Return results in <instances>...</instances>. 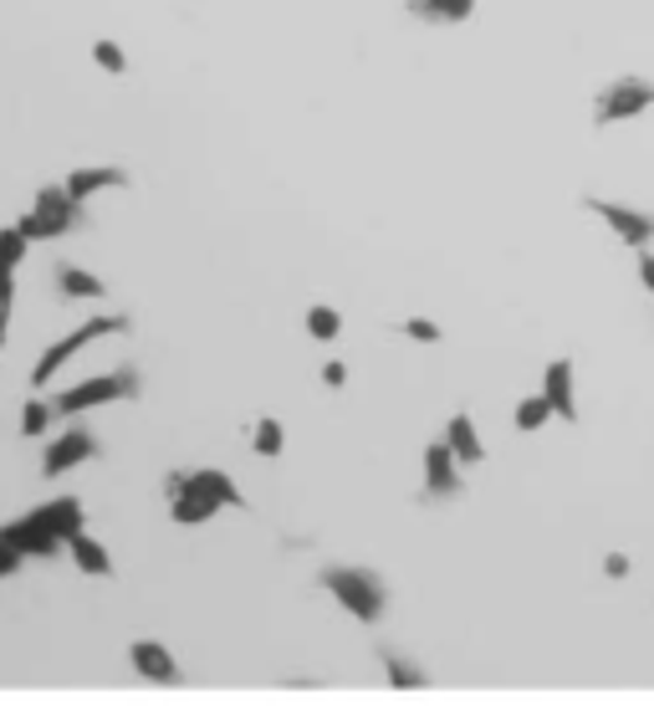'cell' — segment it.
<instances>
[{"instance_id": "32", "label": "cell", "mask_w": 654, "mask_h": 711, "mask_svg": "<svg viewBox=\"0 0 654 711\" xmlns=\"http://www.w3.org/2000/svg\"><path fill=\"white\" fill-rule=\"evenodd\" d=\"M604 574L608 578H629V559H624V553H608V559H604Z\"/></svg>"}, {"instance_id": "33", "label": "cell", "mask_w": 654, "mask_h": 711, "mask_svg": "<svg viewBox=\"0 0 654 711\" xmlns=\"http://www.w3.org/2000/svg\"><path fill=\"white\" fill-rule=\"evenodd\" d=\"M5 322H11V312H0V348H5Z\"/></svg>"}, {"instance_id": "20", "label": "cell", "mask_w": 654, "mask_h": 711, "mask_svg": "<svg viewBox=\"0 0 654 711\" xmlns=\"http://www.w3.org/2000/svg\"><path fill=\"white\" fill-rule=\"evenodd\" d=\"M511 425H517V436H538L542 425H553V405H547V394H527V400H517Z\"/></svg>"}, {"instance_id": "5", "label": "cell", "mask_w": 654, "mask_h": 711, "mask_svg": "<svg viewBox=\"0 0 654 711\" xmlns=\"http://www.w3.org/2000/svg\"><path fill=\"white\" fill-rule=\"evenodd\" d=\"M650 108H654V83L650 77L624 72V77H614V83L599 87V98H593V128H614V123L644 119Z\"/></svg>"}, {"instance_id": "13", "label": "cell", "mask_w": 654, "mask_h": 711, "mask_svg": "<svg viewBox=\"0 0 654 711\" xmlns=\"http://www.w3.org/2000/svg\"><path fill=\"white\" fill-rule=\"evenodd\" d=\"M57 292L67 297V303H102L108 297V282H102L98 271L77 267V261H57Z\"/></svg>"}, {"instance_id": "16", "label": "cell", "mask_w": 654, "mask_h": 711, "mask_svg": "<svg viewBox=\"0 0 654 711\" xmlns=\"http://www.w3.org/2000/svg\"><path fill=\"white\" fill-rule=\"evenodd\" d=\"M404 11L420 26H460V21L476 16V0H409Z\"/></svg>"}, {"instance_id": "18", "label": "cell", "mask_w": 654, "mask_h": 711, "mask_svg": "<svg viewBox=\"0 0 654 711\" xmlns=\"http://www.w3.org/2000/svg\"><path fill=\"white\" fill-rule=\"evenodd\" d=\"M67 559L83 568L87 578H108L113 574V553H108V542H98L92 532H77V538H67Z\"/></svg>"}, {"instance_id": "2", "label": "cell", "mask_w": 654, "mask_h": 711, "mask_svg": "<svg viewBox=\"0 0 654 711\" xmlns=\"http://www.w3.org/2000/svg\"><path fill=\"white\" fill-rule=\"evenodd\" d=\"M144 394V373L134 364H118L108 373H92L83 384H72V390L51 394V409H57V420H77L87 409H102V405H123V400H138Z\"/></svg>"}, {"instance_id": "26", "label": "cell", "mask_w": 654, "mask_h": 711, "mask_svg": "<svg viewBox=\"0 0 654 711\" xmlns=\"http://www.w3.org/2000/svg\"><path fill=\"white\" fill-rule=\"evenodd\" d=\"M399 333L409 343H424V348H435L440 339H445V333H440V322H430V318H404L399 322Z\"/></svg>"}, {"instance_id": "17", "label": "cell", "mask_w": 654, "mask_h": 711, "mask_svg": "<svg viewBox=\"0 0 654 711\" xmlns=\"http://www.w3.org/2000/svg\"><path fill=\"white\" fill-rule=\"evenodd\" d=\"M445 441H451V451L460 456V466H481V461H486L481 430H476V420H470L466 409H455V415H451V425H445Z\"/></svg>"}, {"instance_id": "6", "label": "cell", "mask_w": 654, "mask_h": 711, "mask_svg": "<svg viewBox=\"0 0 654 711\" xmlns=\"http://www.w3.org/2000/svg\"><path fill=\"white\" fill-rule=\"evenodd\" d=\"M200 497L205 507H235V512H246V497H240V487H235L225 471H215V466H205V471H169L164 481V497Z\"/></svg>"}, {"instance_id": "14", "label": "cell", "mask_w": 654, "mask_h": 711, "mask_svg": "<svg viewBox=\"0 0 654 711\" xmlns=\"http://www.w3.org/2000/svg\"><path fill=\"white\" fill-rule=\"evenodd\" d=\"M62 185H67L72 200H92V195H102V189L128 185V170H118V164H87V170H72Z\"/></svg>"}, {"instance_id": "29", "label": "cell", "mask_w": 654, "mask_h": 711, "mask_svg": "<svg viewBox=\"0 0 654 711\" xmlns=\"http://www.w3.org/2000/svg\"><path fill=\"white\" fill-rule=\"evenodd\" d=\"M322 384H328V390H343V384H348V364H343V358H328V364H322Z\"/></svg>"}, {"instance_id": "30", "label": "cell", "mask_w": 654, "mask_h": 711, "mask_svg": "<svg viewBox=\"0 0 654 711\" xmlns=\"http://www.w3.org/2000/svg\"><path fill=\"white\" fill-rule=\"evenodd\" d=\"M21 568V553L16 548H5V542H0V578H11Z\"/></svg>"}, {"instance_id": "22", "label": "cell", "mask_w": 654, "mask_h": 711, "mask_svg": "<svg viewBox=\"0 0 654 711\" xmlns=\"http://www.w3.org/2000/svg\"><path fill=\"white\" fill-rule=\"evenodd\" d=\"M51 425H57V409H51V400H26V405H21V436H26V441L47 436Z\"/></svg>"}, {"instance_id": "10", "label": "cell", "mask_w": 654, "mask_h": 711, "mask_svg": "<svg viewBox=\"0 0 654 711\" xmlns=\"http://www.w3.org/2000/svg\"><path fill=\"white\" fill-rule=\"evenodd\" d=\"M0 542H5V548H16L21 559H57V553L67 548V542L57 538V532H51L36 512H26V517H16V523L0 527Z\"/></svg>"}, {"instance_id": "8", "label": "cell", "mask_w": 654, "mask_h": 711, "mask_svg": "<svg viewBox=\"0 0 654 711\" xmlns=\"http://www.w3.org/2000/svg\"><path fill=\"white\" fill-rule=\"evenodd\" d=\"M98 436L87 430V425H72L62 436H51L47 451H41V476H67L72 466H87V461H98Z\"/></svg>"}, {"instance_id": "19", "label": "cell", "mask_w": 654, "mask_h": 711, "mask_svg": "<svg viewBox=\"0 0 654 711\" xmlns=\"http://www.w3.org/2000/svg\"><path fill=\"white\" fill-rule=\"evenodd\" d=\"M379 665H384L388 686H399V691H420V686H430V671H424L420 661L399 655V650H388V645H379Z\"/></svg>"}, {"instance_id": "21", "label": "cell", "mask_w": 654, "mask_h": 711, "mask_svg": "<svg viewBox=\"0 0 654 711\" xmlns=\"http://www.w3.org/2000/svg\"><path fill=\"white\" fill-rule=\"evenodd\" d=\"M307 339L312 343H337V333H343V312L337 307H328V303H318V307H307Z\"/></svg>"}, {"instance_id": "28", "label": "cell", "mask_w": 654, "mask_h": 711, "mask_svg": "<svg viewBox=\"0 0 654 711\" xmlns=\"http://www.w3.org/2000/svg\"><path fill=\"white\" fill-rule=\"evenodd\" d=\"M16 271L21 267H11V261L0 256V307H5V312H11V303H16Z\"/></svg>"}, {"instance_id": "3", "label": "cell", "mask_w": 654, "mask_h": 711, "mask_svg": "<svg viewBox=\"0 0 654 711\" xmlns=\"http://www.w3.org/2000/svg\"><path fill=\"white\" fill-rule=\"evenodd\" d=\"M113 333H134V318H128V312H98V318L77 322L72 333H62L57 343H47V354L36 358V369H32V390H47L51 379L62 373V364H72V358L83 354L87 343L113 339Z\"/></svg>"}, {"instance_id": "23", "label": "cell", "mask_w": 654, "mask_h": 711, "mask_svg": "<svg viewBox=\"0 0 654 711\" xmlns=\"http://www.w3.org/2000/svg\"><path fill=\"white\" fill-rule=\"evenodd\" d=\"M169 517H174L180 527H200V523L215 517V507H205L200 497H185V491H180V497H169Z\"/></svg>"}, {"instance_id": "25", "label": "cell", "mask_w": 654, "mask_h": 711, "mask_svg": "<svg viewBox=\"0 0 654 711\" xmlns=\"http://www.w3.org/2000/svg\"><path fill=\"white\" fill-rule=\"evenodd\" d=\"M92 62H98L108 77H123V72H128V51L118 47V41H108V36H98V41H92Z\"/></svg>"}, {"instance_id": "24", "label": "cell", "mask_w": 654, "mask_h": 711, "mask_svg": "<svg viewBox=\"0 0 654 711\" xmlns=\"http://www.w3.org/2000/svg\"><path fill=\"white\" fill-rule=\"evenodd\" d=\"M282 445H286L282 420H256V430H251V451H256V456L276 461V456H282Z\"/></svg>"}, {"instance_id": "31", "label": "cell", "mask_w": 654, "mask_h": 711, "mask_svg": "<svg viewBox=\"0 0 654 711\" xmlns=\"http://www.w3.org/2000/svg\"><path fill=\"white\" fill-rule=\"evenodd\" d=\"M639 282H644V287L654 292V252H650V246L639 252Z\"/></svg>"}, {"instance_id": "1", "label": "cell", "mask_w": 654, "mask_h": 711, "mask_svg": "<svg viewBox=\"0 0 654 711\" xmlns=\"http://www.w3.org/2000/svg\"><path fill=\"white\" fill-rule=\"evenodd\" d=\"M318 589L337 599V610H348L358 625H384L388 614V578L379 568H348V563H322Z\"/></svg>"}, {"instance_id": "12", "label": "cell", "mask_w": 654, "mask_h": 711, "mask_svg": "<svg viewBox=\"0 0 654 711\" xmlns=\"http://www.w3.org/2000/svg\"><path fill=\"white\" fill-rule=\"evenodd\" d=\"M542 394H547V405H553L557 420L578 425V394H572V358H553L547 373H542Z\"/></svg>"}, {"instance_id": "7", "label": "cell", "mask_w": 654, "mask_h": 711, "mask_svg": "<svg viewBox=\"0 0 654 711\" xmlns=\"http://www.w3.org/2000/svg\"><path fill=\"white\" fill-rule=\"evenodd\" d=\"M460 491H466L460 456L451 451V441H430V445H424V487H420V502H455Z\"/></svg>"}, {"instance_id": "15", "label": "cell", "mask_w": 654, "mask_h": 711, "mask_svg": "<svg viewBox=\"0 0 654 711\" xmlns=\"http://www.w3.org/2000/svg\"><path fill=\"white\" fill-rule=\"evenodd\" d=\"M41 523L57 532V538L67 542V538H77L87 527V517H83V497H51V502H41V507H32Z\"/></svg>"}, {"instance_id": "11", "label": "cell", "mask_w": 654, "mask_h": 711, "mask_svg": "<svg viewBox=\"0 0 654 711\" xmlns=\"http://www.w3.org/2000/svg\"><path fill=\"white\" fill-rule=\"evenodd\" d=\"M128 665L144 681H153V686H174L180 681V661H174V650L164 640H134L128 645Z\"/></svg>"}, {"instance_id": "27", "label": "cell", "mask_w": 654, "mask_h": 711, "mask_svg": "<svg viewBox=\"0 0 654 711\" xmlns=\"http://www.w3.org/2000/svg\"><path fill=\"white\" fill-rule=\"evenodd\" d=\"M26 252H32V241L21 236V225H0V256H5L11 267H21V261H26Z\"/></svg>"}, {"instance_id": "9", "label": "cell", "mask_w": 654, "mask_h": 711, "mask_svg": "<svg viewBox=\"0 0 654 711\" xmlns=\"http://www.w3.org/2000/svg\"><path fill=\"white\" fill-rule=\"evenodd\" d=\"M583 205L624 241V246H629V252L654 246V210H634V205H614V200H583Z\"/></svg>"}, {"instance_id": "34", "label": "cell", "mask_w": 654, "mask_h": 711, "mask_svg": "<svg viewBox=\"0 0 654 711\" xmlns=\"http://www.w3.org/2000/svg\"><path fill=\"white\" fill-rule=\"evenodd\" d=\"M0 312H5V307H0Z\"/></svg>"}, {"instance_id": "4", "label": "cell", "mask_w": 654, "mask_h": 711, "mask_svg": "<svg viewBox=\"0 0 654 711\" xmlns=\"http://www.w3.org/2000/svg\"><path fill=\"white\" fill-rule=\"evenodd\" d=\"M21 236L26 241H57L72 231H87V200H72L67 185H41L36 205L21 216Z\"/></svg>"}]
</instances>
